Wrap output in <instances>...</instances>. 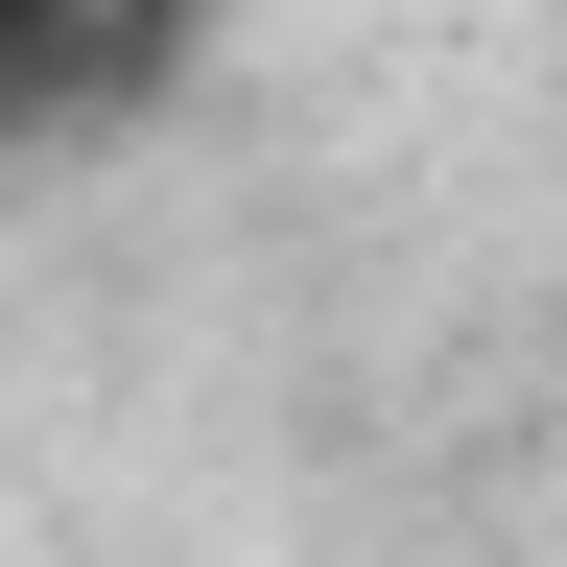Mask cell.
Segmentation results:
<instances>
[{
	"label": "cell",
	"mask_w": 567,
	"mask_h": 567,
	"mask_svg": "<svg viewBox=\"0 0 567 567\" xmlns=\"http://www.w3.org/2000/svg\"><path fill=\"white\" fill-rule=\"evenodd\" d=\"M166 24H213V0H95V48H166Z\"/></svg>",
	"instance_id": "2"
},
{
	"label": "cell",
	"mask_w": 567,
	"mask_h": 567,
	"mask_svg": "<svg viewBox=\"0 0 567 567\" xmlns=\"http://www.w3.org/2000/svg\"><path fill=\"white\" fill-rule=\"evenodd\" d=\"M95 71H118V48H95V0H0V142H24L48 95H95Z\"/></svg>",
	"instance_id": "1"
}]
</instances>
